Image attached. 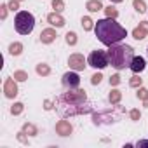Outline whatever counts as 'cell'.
<instances>
[{
    "label": "cell",
    "mask_w": 148,
    "mask_h": 148,
    "mask_svg": "<svg viewBox=\"0 0 148 148\" xmlns=\"http://www.w3.org/2000/svg\"><path fill=\"white\" fill-rule=\"evenodd\" d=\"M94 33L98 37V40L105 45H113V44H119L122 42L125 37H127V30L117 23V19L113 18H105V19H98L96 25H94Z\"/></svg>",
    "instance_id": "cell-1"
},
{
    "label": "cell",
    "mask_w": 148,
    "mask_h": 148,
    "mask_svg": "<svg viewBox=\"0 0 148 148\" xmlns=\"http://www.w3.org/2000/svg\"><path fill=\"white\" fill-rule=\"evenodd\" d=\"M108 59H110V64L115 68V70H125L131 66V61L134 58V49L127 44H113L108 47Z\"/></svg>",
    "instance_id": "cell-2"
},
{
    "label": "cell",
    "mask_w": 148,
    "mask_h": 148,
    "mask_svg": "<svg viewBox=\"0 0 148 148\" xmlns=\"http://www.w3.org/2000/svg\"><path fill=\"white\" fill-rule=\"evenodd\" d=\"M124 115H125V108L120 105H115L101 112H92V124L94 125H112V124L120 122Z\"/></svg>",
    "instance_id": "cell-3"
},
{
    "label": "cell",
    "mask_w": 148,
    "mask_h": 148,
    "mask_svg": "<svg viewBox=\"0 0 148 148\" xmlns=\"http://www.w3.org/2000/svg\"><path fill=\"white\" fill-rule=\"evenodd\" d=\"M87 94L84 89H66V92L56 98V106H70V105H82L87 103Z\"/></svg>",
    "instance_id": "cell-4"
},
{
    "label": "cell",
    "mask_w": 148,
    "mask_h": 148,
    "mask_svg": "<svg viewBox=\"0 0 148 148\" xmlns=\"http://www.w3.org/2000/svg\"><path fill=\"white\" fill-rule=\"evenodd\" d=\"M14 28L19 35H30L35 28V16L28 11H18L14 18Z\"/></svg>",
    "instance_id": "cell-5"
},
{
    "label": "cell",
    "mask_w": 148,
    "mask_h": 148,
    "mask_svg": "<svg viewBox=\"0 0 148 148\" xmlns=\"http://www.w3.org/2000/svg\"><path fill=\"white\" fill-rule=\"evenodd\" d=\"M56 112L59 113V117L68 119V117H77V115H86V113H92L94 106L91 101L82 103V105H70V106H56Z\"/></svg>",
    "instance_id": "cell-6"
},
{
    "label": "cell",
    "mask_w": 148,
    "mask_h": 148,
    "mask_svg": "<svg viewBox=\"0 0 148 148\" xmlns=\"http://www.w3.org/2000/svg\"><path fill=\"white\" fill-rule=\"evenodd\" d=\"M87 63L89 66L96 68V70H105L108 64H110V59H108V52L103 51V49H96L89 54L87 58Z\"/></svg>",
    "instance_id": "cell-7"
},
{
    "label": "cell",
    "mask_w": 148,
    "mask_h": 148,
    "mask_svg": "<svg viewBox=\"0 0 148 148\" xmlns=\"http://www.w3.org/2000/svg\"><path fill=\"white\" fill-rule=\"evenodd\" d=\"M61 84H63L64 89H77L80 86V75H79L75 70L66 71L64 75L61 77Z\"/></svg>",
    "instance_id": "cell-8"
},
{
    "label": "cell",
    "mask_w": 148,
    "mask_h": 148,
    "mask_svg": "<svg viewBox=\"0 0 148 148\" xmlns=\"http://www.w3.org/2000/svg\"><path fill=\"white\" fill-rule=\"evenodd\" d=\"M18 92H19V89H18V80H16L14 77H7V79L4 80V96H5L7 99H14V98L18 96Z\"/></svg>",
    "instance_id": "cell-9"
},
{
    "label": "cell",
    "mask_w": 148,
    "mask_h": 148,
    "mask_svg": "<svg viewBox=\"0 0 148 148\" xmlns=\"http://www.w3.org/2000/svg\"><path fill=\"white\" fill-rule=\"evenodd\" d=\"M68 64H70V68H71V70H75V71H82V70H86V66H87L89 63H87V59L84 58V54L75 52V54H71V56L68 58Z\"/></svg>",
    "instance_id": "cell-10"
},
{
    "label": "cell",
    "mask_w": 148,
    "mask_h": 148,
    "mask_svg": "<svg viewBox=\"0 0 148 148\" xmlns=\"http://www.w3.org/2000/svg\"><path fill=\"white\" fill-rule=\"evenodd\" d=\"M47 23L51 25V26H56V28H63L64 25H66V19L61 16V12H49L47 14Z\"/></svg>",
    "instance_id": "cell-11"
},
{
    "label": "cell",
    "mask_w": 148,
    "mask_h": 148,
    "mask_svg": "<svg viewBox=\"0 0 148 148\" xmlns=\"http://www.w3.org/2000/svg\"><path fill=\"white\" fill-rule=\"evenodd\" d=\"M73 132V125L68 122V120H58L56 122V134H59V136H70Z\"/></svg>",
    "instance_id": "cell-12"
},
{
    "label": "cell",
    "mask_w": 148,
    "mask_h": 148,
    "mask_svg": "<svg viewBox=\"0 0 148 148\" xmlns=\"http://www.w3.org/2000/svg\"><path fill=\"white\" fill-rule=\"evenodd\" d=\"M56 37H58V33H56L54 26L44 28V30L40 32V42H42V44H52V42L56 40Z\"/></svg>",
    "instance_id": "cell-13"
},
{
    "label": "cell",
    "mask_w": 148,
    "mask_h": 148,
    "mask_svg": "<svg viewBox=\"0 0 148 148\" xmlns=\"http://www.w3.org/2000/svg\"><path fill=\"white\" fill-rule=\"evenodd\" d=\"M131 71L132 73H141V71H145V68H146V61H145V58L143 56H134L132 58V61H131Z\"/></svg>",
    "instance_id": "cell-14"
},
{
    "label": "cell",
    "mask_w": 148,
    "mask_h": 148,
    "mask_svg": "<svg viewBox=\"0 0 148 148\" xmlns=\"http://www.w3.org/2000/svg\"><path fill=\"white\" fill-rule=\"evenodd\" d=\"M146 35H148V21H139V25L132 30V38L143 40Z\"/></svg>",
    "instance_id": "cell-15"
},
{
    "label": "cell",
    "mask_w": 148,
    "mask_h": 148,
    "mask_svg": "<svg viewBox=\"0 0 148 148\" xmlns=\"http://www.w3.org/2000/svg\"><path fill=\"white\" fill-rule=\"evenodd\" d=\"M86 9L89 12H98V11H105L103 4H101V0H87L86 2Z\"/></svg>",
    "instance_id": "cell-16"
},
{
    "label": "cell",
    "mask_w": 148,
    "mask_h": 148,
    "mask_svg": "<svg viewBox=\"0 0 148 148\" xmlns=\"http://www.w3.org/2000/svg\"><path fill=\"white\" fill-rule=\"evenodd\" d=\"M35 71H37V75H40V77H47V75H51V66L47 63H38L35 66Z\"/></svg>",
    "instance_id": "cell-17"
},
{
    "label": "cell",
    "mask_w": 148,
    "mask_h": 148,
    "mask_svg": "<svg viewBox=\"0 0 148 148\" xmlns=\"http://www.w3.org/2000/svg\"><path fill=\"white\" fill-rule=\"evenodd\" d=\"M122 99V92L119 89H112V92L108 94V103L110 105H119Z\"/></svg>",
    "instance_id": "cell-18"
},
{
    "label": "cell",
    "mask_w": 148,
    "mask_h": 148,
    "mask_svg": "<svg viewBox=\"0 0 148 148\" xmlns=\"http://www.w3.org/2000/svg\"><path fill=\"white\" fill-rule=\"evenodd\" d=\"M21 131H25L28 136H37V134H38L37 125H35V124H32V122H25V124H23V127H21Z\"/></svg>",
    "instance_id": "cell-19"
},
{
    "label": "cell",
    "mask_w": 148,
    "mask_h": 148,
    "mask_svg": "<svg viewBox=\"0 0 148 148\" xmlns=\"http://www.w3.org/2000/svg\"><path fill=\"white\" fill-rule=\"evenodd\" d=\"M132 7H134V11L139 12V14L148 12V9H146V2H145V0H132Z\"/></svg>",
    "instance_id": "cell-20"
},
{
    "label": "cell",
    "mask_w": 148,
    "mask_h": 148,
    "mask_svg": "<svg viewBox=\"0 0 148 148\" xmlns=\"http://www.w3.org/2000/svg\"><path fill=\"white\" fill-rule=\"evenodd\" d=\"M23 49H25V47H23L21 42H12V44L9 45V54H11V56H19V54L23 52Z\"/></svg>",
    "instance_id": "cell-21"
},
{
    "label": "cell",
    "mask_w": 148,
    "mask_h": 148,
    "mask_svg": "<svg viewBox=\"0 0 148 148\" xmlns=\"http://www.w3.org/2000/svg\"><path fill=\"white\" fill-rule=\"evenodd\" d=\"M80 25H82V28H84V32H91V30H94V21L89 18V16H84L82 19H80Z\"/></svg>",
    "instance_id": "cell-22"
},
{
    "label": "cell",
    "mask_w": 148,
    "mask_h": 148,
    "mask_svg": "<svg viewBox=\"0 0 148 148\" xmlns=\"http://www.w3.org/2000/svg\"><path fill=\"white\" fill-rule=\"evenodd\" d=\"M129 86H131V87H134V89H138V87H141V86H143V79L139 77V73H134V75L129 79Z\"/></svg>",
    "instance_id": "cell-23"
},
{
    "label": "cell",
    "mask_w": 148,
    "mask_h": 148,
    "mask_svg": "<svg viewBox=\"0 0 148 148\" xmlns=\"http://www.w3.org/2000/svg\"><path fill=\"white\" fill-rule=\"evenodd\" d=\"M23 112H25V105H23L21 101H16V103L11 106V113H12V115H21Z\"/></svg>",
    "instance_id": "cell-24"
},
{
    "label": "cell",
    "mask_w": 148,
    "mask_h": 148,
    "mask_svg": "<svg viewBox=\"0 0 148 148\" xmlns=\"http://www.w3.org/2000/svg\"><path fill=\"white\" fill-rule=\"evenodd\" d=\"M64 40H66V44L68 45H77V33L75 32H68L66 35H64Z\"/></svg>",
    "instance_id": "cell-25"
},
{
    "label": "cell",
    "mask_w": 148,
    "mask_h": 148,
    "mask_svg": "<svg viewBox=\"0 0 148 148\" xmlns=\"http://www.w3.org/2000/svg\"><path fill=\"white\" fill-rule=\"evenodd\" d=\"M12 77H14L18 82H26V80H28V73H26L25 70H16Z\"/></svg>",
    "instance_id": "cell-26"
},
{
    "label": "cell",
    "mask_w": 148,
    "mask_h": 148,
    "mask_svg": "<svg viewBox=\"0 0 148 148\" xmlns=\"http://www.w3.org/2000/svg\"><path fill=\"white\" fill-rule=\"evenodd\" d=\"M105 14H106V18L117 19V18H119V9L113 7V5H108V7H105Z\"/></svg>",
    "instance_id": "cell-27"
},
{
    "label": "cell",
    "mask_w": 148,
    "mask_h": 148,
    "mask_svg": "<svg viewBox=\"0 0 148 148\" xmlns=\"http://www.w3.org/2000/svg\"><path fill=\"white\" fill-rule=\"evenodd\" d=\"M51 5H52V9L56 12H63L64 11V0H52Z\"/></svg>",
    "instance_id": "cell-28"
},
{
    "label": "cell",
    "mask_w": 148,
    "mask_h": 148,
    "mask_svg": "<svg viewBox=\"0 0 148 148\" xmlns=\"http://www.w3.org/2000/svg\"><path fill=\"white\" fill-rule=\"evenodd\" d=\"M136 98L138 99H141V101H145V99H148V89L146 87H138V92H136Z\"/></svg>",
    "instance_id": "cell-29"
},
{
    "label": "cell",
    "mask_w": 148,
    "mask_h": 148,
    "mask_svg": "<svg viewBox=\"0 0 148 148\" xmlns=\"http://www.w3.org/2000/svg\"><path fill=\"white\" fill-rule=\"evenodd\" d=\"M108 80H110V86H112V87H115V86H119V84L122 82V79H120L119 73H113V75H112Z\"/></svg>",
    "instance_id": "cell-30"
},
{
    "label": "cell",
    "mask_w": 148,
    "mask_h": 148,
    "mask_svg": "<svg viewBox=\"0 0 148 148\" xmlns=\"http://www.w3.org/2000/svg\"><path fill=\"white\" fill-rule=\"evenodd\" d=\"M129 117H131V120H132V122H138V120L141 119V112H139L138 108H134V110H131V112H129Z\"/></svg>",
    "instance_id": "cell-31"
},
{
    "label": "cell",
    "mask_w": 148,
    "mask_h": 148,
    "mask_svg": "<svg viewBox=\"0 0 148 148\" xmlns=\"http://www.w3.org/2000/svg\"><path fill=\"white\" fill-rule=\"evenodd\" d=\"M16 138H18V141H19V143H23V145H28V143H30V141H28V134H26L25 131H19Z\"/></svg>",
    "instance_id": "cell-32"
},
{
    "label": "cell",
    "mask_w": 148,
    "mask_h": 148,
    "mask_svg": "<svg viewBox=\"0 0 148 148\" xmlns=\"http://www.w3.org/2000/svg\"><path fill=\"white\" fill-rule=\"evenodd\" d=\"M101 80H103V73H94V75L91 77V84L92 86H98V84H101Z\"/></svg>",
    "instance_id": "cell-33"
},
{
    "label": "cell",
    "mask_w": 148,
    "mask_h": 148,
    "mask_svg": "<svg viewBox=\"0 0 148 148\" xmlns=\"http://www.w3.org/2000/svg\"><path fill=\"white\" fill-rule=\"evenodd\" d=\"M9 11H11V9H9L7 4H2V5H0V19H2V21L7 18V12H9Z\"/></svg>",
    "instance_id": "cell-34"
},
{
    "label": "cell",
    "mask_w": 148,
    "mask_h": 148,
    "mask_svg": "<svg viewBox=\"0 0 148 148\" xmlns=\"http://www.w3.org/2000/svg\"><path fill=\"white\" fill-rule=\"evenodd\" d=\"M56 108V101H52V99H45L44 101V110L45 112H51V110H54Z\"/></svg>",
    "instance_id": "cell-35"
},
{
    "label": "cell",
    "mask_w": 148,
    "mask_h": 148,
    "mask_svg": "<svg viewBox=\"0 0 148 148\" xmlns=\"http://www.w3.org/2000/svg\"><path fill=\"white\" fill-rule=\"evenodd\" d=\"M7 5L11 11H19V0H11V2H7Z\"/></svg>",
    "instance_id": "cell-36"
},
{
    "label": "cell",
    "mask_w": 148,
    "mask_h": 148,
    "mask_svg": "<svg viewBox=\"0 0 148 148\" xmlns=\"http://www.w3.org/2000/svg\"><path fill=\"white\" fill-rule=\"evenodd\" d=\"M134 146H138V148H141V146H146V148H148V139H139L138 143H134Z\"/></svg>",
    "instance_id": "cell-37"
},
{
    "label": "cell",
    "mask_w": 148,
    "mask_h": 148,
    "mask_svg": "<svg viewBox=\"0 0 148 148\" xmlns=\"http://www.w3.org/2000/svg\"><path fill=\"white\" fill-rule=\"evenodd\" d=\"M110 2H112V4H122L124 0H110Z\"/></svg>",
    "instance_id": "cell-38"
},
{
    "label": "cell",
    "mask_w": 148,
    "mask_h": 148,
    "mask_svg": "<svg viewBox=\"0 0 148 148\" xmlns=\"http://www.w3.org/2000/svg\"><path fill=\"white\" fill-rule=\"evenodd\" d=\"M19 2H23V0H19Z\"/></svg>",
    "instance_id": "cell-39"
},
{
    "label": "cell",
    "mask_w": 148,
    "mask_h": 148,
    "mask_svg": "<svg viewBox=\"0 0 148 148\" xmlns=\"http://www.w3.org/2000/svg\"><path fill=\"white\" fill-rule=\"evenodd\" d=\"M146 51H148V47H146Z\"/></svg>",
    "instance_id": "cell-40"
}]
</instances>
